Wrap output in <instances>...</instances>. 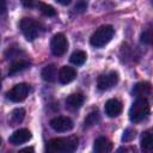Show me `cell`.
Returning <instances> with one entry per match:
<instances>
[{
  "label": "cell",
  "mask_w": 153,
  "mask_h": 153,
  "mask_svg": "<svg viewBox=\"0 0 153 153\" xmlns=\"http://www.w3.org/2000/svg\"><path fill=\"white\" fill-rule=\"evenodd\" d=\"M78 141L76 136L51 139L47 143V151L50 153H71L76 149Z\"/></svg>",
  "instance_id": "1"
},
{
  "label": "cell",
  "mask_w": 153,
  "mask_h": 153,
  "mask_svg": "<svg viewBox=\"0 0 153 153\" xmlns=\"http://www.w3.org/2000/svg\"><path fill=\"white\" fill-rule=\"evenodd\" d=\"M148 115H149V104L146 98H137L129 109V118L134 123L146 120Z\"/></svg>",
  "instance_id": "2"
},
{
  "label": "cell",
  "mask_w": 153,
  "mask_h": 153,
  "mask_svg": "<svg viewBox=\"0 0 153 153\" xmlns=\"http://www.w3.org/2000/svg\"><path fill=\"white\" fill-rule=\"evenodd\" d=\"M114 33H115V30L111 25H103L92 33L90 38V43L96 48H102L111 41Z\"/></svg>",
  "instance_id": "3"
},
{
  "label": "cell",
  "mask_w": 153,
  "mask_h": 153,
  "mask_svg": "<svg viewBox=\"0 0 153 153\" xmlns=\"http://www.w3.org/2000/svg\"><path fill=\"white\" fill-rule=\"evenodd\" d=\"M20 29L27 41H33L35 38H37V36L39 33L38 23L36 20H33L32 18H26V17L23 18L20 20Z\"/></svg>",
  "instance_id": "4"
},
{
  "label": "cell",
  "mask_w": 153,
  "mask_h": 153,
  "mask_svg": "<svg viewBox=\"0 0 153 153\" xmlns=\"http://www.w3.org/2000/svg\"><path fill=\"white\" fill-rule=\"evenodd\" d=\"M67 45H68V43H67V39H66L63 33H56L51 38L50 49H51V53L55 56L63 55L66 53V50H67Z\"/></svg>",
  "instance_id": "5"
},
{
  "label": "cell",
  "mask_w": 153,
  "mask_h": 153,
  "mask_svg": "<svg viewBox=\"0 0 153 153\" xmlns=\"http://www.w3.org/2000/svg\"><path fill=\"white\" fill-rule=\"evenodd\" d=\"M29 93V86L26 84H17L14 85L8 92H7V98L14 103L23 102Z\"/></svg>",
  "instance_id": "6"
},
{
  "label": "cell",
  "mask_w": 153,
  "mask_h": 153,
  "mask_svg": "<svg viewBox=\"0 0 153 153\" xmlns=\"http://www.w3.org/2000/svg\"><path fill=\"white\" fill-rule=\"evenodd\" d=\"M117 81H118V74L116 72L111 71L109 73L99 75V78L97 80V85H98L99 90L105 91V90H109V88L114 87L117 84Z\"/></svg>",
  "instance_id": "7"
},
{
  "label": "cell",
  "mask_w": 153,
  "mask_h": 153,
  "mask_svg": "<svg viewBox=\"0 0 153 153\" xmlns=\"http://www.w3.org/2000/svg\"><path fill=\"white\" fill-rule=\"evenodd\" d=\"M50 127L55 131H68L73 128V121L66 116H57L50 121Z\"/></svg>",
  "instance_id": "8"
},
{
  "label": "cell",
  "mask_w": 153,
  "mask_h": 153,
  "mask_svg": "<svg viewBox=\"0 0 153 153\" xmlns=\"http://www.w3.org/2000/svg\"><path fill=\"white\" fill-rule=\"evenodd\" d=\"M31 139V133L30 130L23 128V129H18L16 130L11 136H10V142L12 145H20V143H24L26 141H29Z\"/></svg>",
  "instance_id": "9"
},
{
  "label": "cell",
  "mask_w": 153,
  "mask_h": 153,
  "mask_svg": "<svg viewBox=\"0 0 153 153\" xmlns=\"http://www.w3.org/2000/svg\"><path fill=\"white\" fill-rule=\"evenodd\" d=\"M122 112V103L118 99H109L105 103V114L109 117H116Z\"/></svg>",
  "instance_id": "10"
},
{
  "label": "cell",
  "mask_w": 153,
  "mask_h": 153,
  "mask_svg": "<svg viewBox=\"0 0 153 153\" xmlns=\"http://www.w3.org/2000/svg\"><path fill=\"white\" fill-rule=\"evenodd\" d=\"M75 76H76V71L73 67L63 66L59 71V79L62 84H68V82L73 81L75 79Z\"/></svg>",
  "instance_id": "11"
},
{
  "label": "cell",
  "mask_w": 153,
  "mask_h": 153,
  "mask_svg": "<svg viewBox=\"0 0 153 153\" xmlns=\"http://www.w3.org/2000/svg\"><path fill=\"white\" fill-rule=\"evenodd\" d=\"M84 103V96L81 93H72L66 99V108L74 111L78 110Z\"/></svg>",
  "instance_id": "12"
},
{
  "label": "cell",
  "mask_w": 153,
  "mask_h": 153,
  "mask_svg": "<svg viewBox=\"0 0 153 153\" xmlns=\"http://www.w3.org/2000/svg\"><path fill=\"white\" fill-rule=\"evenodd\" d=\"M93 149L97 153H108V152L112 151V143L106 137L100 136V137L96 139L94 145H93Z\"/></svg>",
  "instance_id": "13"
},
{
  "label": "cell",
  "mask_w": 153,
  "mask_h": 153,
  "mask_svg": "<svg viewBox=\"0 0 153 153\" xmlns=\"http://www.w3.org/2000/svg\"><path fill=\"white\" fill-rule=\"evenodd\" d=\"M133 94L136 98H147L151 94V84L146 81L137 82L133 88Z\"/></svg>",
  "instance_id": "14"
},
{
  "label": "cell",
  "mask_w": 153,
  "mask_h": 153,
  "mask_svg": "<svg viewBox=\"0 0 153 153\" xmlns=\"http://www.w3.org/2000/svg\"><path fill=\"white\" fill-rule=\"evenodd\" d=\"M43 80L48 81V82H53L56 80V76H57V68L55 65H48L45 66L43 69H42V73H41Z\"/></svg>",
  "instance_id": "15"
},
{
  "label": "cell",
  "mask_w": 153,
  "mask_h": 153,
  "mask_svg": "<svg viewBox=\"0 0 153 153\" xmlns=\"http://www.w3.org/2000/svg\"><path fill=\"white\" fill-rule=\"evenodd\" d=\"M29 66H30V62H29V61H26V60H23V59H19V60L14 61V62H13V63L10 66L8 73H10L11 75H13V74H17V73H19V72H22V71L26 69Z\"/></svg>",
  "instance_id": "16"
},
{
  "label": "cell",
  "mask_w": 153,
  "mask_h": 153,
  "mask_svg": "<svg viewBox=\"0 0 153 153\" xmlns=\"http://www.w3.org/2000/svg\"><path fill=\"white\" fill-rule=\"evenodd\" d=\"M141 148L146 152H149L152 151L153 148V139H152V134H151V130H146L142 133V136H141Z\"/></svg>",
  "instance_id": "17"
},
{
  "label": "cell",
  "mask_w": 153,
  "mask_h": 153,
  "mask_svg": "<svg viewBox=\"0 0 153 153\" xmlns=\"http://www.w3.org/2000/svg\"><path fill=\"white\" fill-rule=\"evenodd\" d=\"M86 57H87V55H86V53L85 51H82V50H76V51H74L72 55H71V62L73 63V65H75V66H80V65H82L85 61H86Z\"/></svg>",
  "instance_id": "18"
},
{
  "label": "cell",
  "mask_w": 153,
  "mask_h": 153,
  "mask_svg": "<svg viewBox=\"0 0 153 153\" xmlns=\"http://www.w3.org/2000/svg\"><path fill=\"white\" fill-rule=\"evenodd\" d=\"M24 117H25V110L24 109H22V108L14 109L12 111V114H11V123H12V126L19 124L24 120Z\"/></svg>",
  "instance_id": "19"
},
{
  "label": "cell",
  "mask_w": 153,
  "mask_h": 153,
  "mask_svg": "<svg viewBox=\"0 0 153 153\" xmlns=\"http://www.w3.org/2000/svg\"><path fill=\"white\" fill-rule=\"evenodd\" d=\"M99 121H100V116H99L98 111L96 110V111H92V112H90L87 115V117L85 118L84 123H85V127H92V126L97 124Z\"/></svg>",
  "instance_id": "20"
},
{
  "label": "cell",
  "mask_w": 153,
  "mask_h": 153,
  "mask_svg": "<svg viewBox=\"0 0 153 153\" xmlns=\"http://www.w3.org/2000/svg\"><path fill=\"white\" fill-rule=\"evenodd\" d=\"M37 7L41 10V12H42L44 16H48V17H54V16H56V11H55L54 7L50 6V5H47V4H44V2H38V4H37Z\"/></svg>",
  "instance_id": "21"
},
{
  "label": "cell",
  "mask_w": 153,
  "mask_h": 153,
  "mask_svg": "<svg viewBox=\"0 0 153 153\" xmlns=\"http://www.w3.org/2000/svg\"><path fill=\"white\" fill-rule=\"evenodd\" d=\"M140 41H141L143 44H151V42H152V30H151V27L146 29V30L141 33Z\"/></svg>",
  "instance_id": "22"
},
{
  "label": "cell",
  "mask_w": 153,
  "mask_h": 153,
  "mask_svg": "<svg viewBox=\"0 0 153 153\" xmlns=\"http://www.w3.org/2000/svg\"><path fill=\"white\" fill-rule=\"evenodd\" d=\"M134 137H135V130L131 129V128H128V129L124 130V133H123V135H122V141L129 142V141H131Z\"/></svg>",
  "instance_id": "23"
},
{
  "label": "cell",
  "mask_w": 153,
  "mask_h": 153,
  "mask_svg": "<svg viewBox=\"0 0 153 153\" xmlns=\"http://www.w3.org/2000/svg\"><path fill=\"white\" fill-rule=\"evenodd\" d=\"M86 7H87V4H86L85 1H80V2H78V4L75 5L74 10L78 11V12H82V11L86 10Z\"/></svg>",
  "instance_id": "24"
},
{
  "label": "cell",
  "mask_w": 153,
  "mask_h": 153,
  "mask_svg": "<svg viewBox=\"0 0 153 153\" xmlns=\"http://www.w3.org/2000/svg\"><path fill=\"white\" fill-rule=\"evenodd\" d=\"M22 4L25 7H33L36 5V0H22Z\"/></svg>",
  "instance_id": "25"
},
{
  "label": "cell",
  "mask_w": 153,
  "mask_h": 153,
  "mask_svg": "<svg viewBox=\"0 0 153 153\" xmlns=\"http://www.w3.org/2000/svg\"><path fill=\"white\" fill-rule=\"evenodd\" d=\"M6 11V0H0V14Z\"/></svg>",
  "instance_id": "26"
},
{
  "label": "cell",
  "mask_w": 153,
  "mask_h": 153,
  "mask_svg": "<svg viewBox=\"0 0 153 153\" xmlns=\"http://www.w3.org/2000/svg\"><path fill=\"white\" fill-rule=\"evenodd\" d=\"M59 4H61V5H68L72 0H56Z\"/></svg>",
  "instance_id": "27"
},
{
  "label": "cell",
  "mask_w": 153,
  "mask_h": 153,
  "mask_svg": "<svg viewBox=\"0 0 153 153\" xmlns=\"http://www.w3.org/2000/svg\"><path fill=\"white\" fill-rule=\"evenodd\" d=\"M22 152H33V148H31V147H27V148H24V149H22Z\"/></svg>",
  "instance_id": "28"
},
{
  "label": "cell",
  "mask_w": 153,
  "mask_h": 153,
  "mask_svg": "<svg viewBox=\"0 0 153 153\" xmlns=\"http://www.w3.org/2000/svg\"><path fill=\"white\" fill-rule=\"evenodd\" d=\"M0 88H1V75H0Z\"/></svg>",
  "instance_id": "29"
},
{
  "label": "cell",
  "mask_w": 153,
  "mask_h": 153,
  "mask_svg": "<svg viewBox=\"0 0 153 153\" xmlns=\"http://www.w3.org/2000/svg\"><path fill=\"white\" fill-rule=\"evenodd\" d=\"M0 145H1V139H0Z\"/></svg>",
  "instance_id": "30"
}]
</instances>
